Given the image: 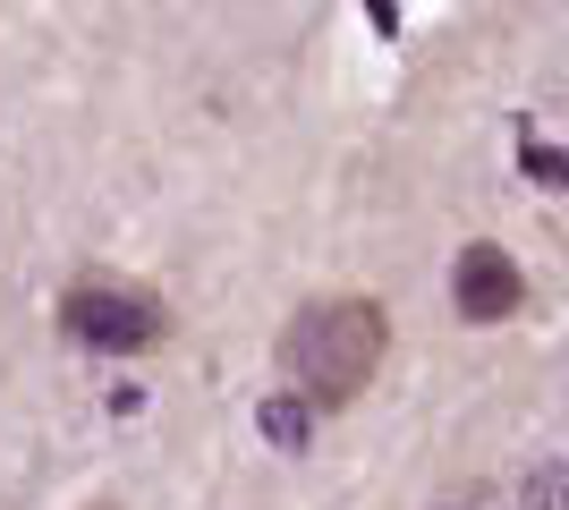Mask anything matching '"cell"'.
I'll return each mask as SVG.
<instances>
[{"label":"cell","instance_id":"1","mask_svg":"<svg viewBox=\"0 0 569 510\" xmlns=\"http://www.w3.org/2000/svg\"><path fill=\"white\" fill-rule=\"evenodd\" d=\"M382 349H391V323L375 298H307L281 323V374L307 391V409H349L375 383Z\"/></svg>","mask_w":569,"mask_h":510},{"label":"cell","instance_id":"4","mask_svg":"<svg viewBox=\"0 0 569 510\" xmlns=\"http://www.w3.org/2000/svg\"><path fill=\"white\" fill-rule=\"evenodd\" d=\"M256 434L272 442L281 460H298V451H307V442H315V409H307V400H298V391H272V400H263V409H256Z\"/></svg>","mask_w":569,"mask_h":510},{"label":"cell","instance_id":"6","mask_svg":"<svg viewBox=\"0 0 569 510\" xmlns=\"http://www.w3.org/2000/svg\"><path fill=\"white\" fill-rule=\"evenodd\" d=\"M527 510H561V468H536V486H527Z\"/></svg>","mask_w":569,"mask_h":510},{"label":"cell","instance_id":"2","mask_svg":"<svg viewBox=\"0 0 569 510\" xmlns=\"http://www.w3.org/2000/svg\"><path fill=\"white\" fill-rule=\"evenodd\" d=\"M60 332H69L77 349H102V358H137V349H153V340L170 332V316H162V298H144V290L77 281V290L60 298Z\"/></svg>","mask_w":569,"mask_h":510},{"label":"cell","instance_id":"3","mask_svg":"<svg viewBox=\"0 0 569 510\" xmlns=\"http://www.w3.org/2000/svg\"><path fill=\"white\" fill-rule=\"evenodd\" d=\"M451 307H459V323H510V316L527 307L519 256H510V247H493V239L459 247V264H451Z\"/></svg>","mask_w":569,"mask_h":510},{"label":"cell","instance_id":"5","mask_svg":"<svg viewBox=\"0 0 569 510\" xmlns=\"http://www.w3.org/2000/svg\"><path fill=\"white\" fill-rule=\"evenodd\" d=\"M519 170L536 179V188H561V179H569V153H561V146H545V137L527 128V137H519Z\"/></svg>","mask_w":569,"mask_h":510}]
</instances>
